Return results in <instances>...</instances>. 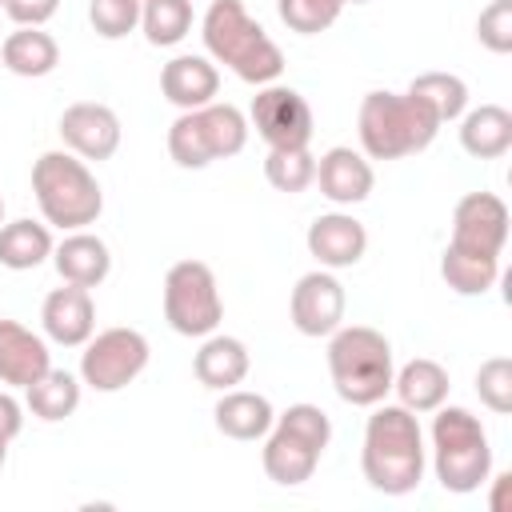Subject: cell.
I'll return each instance as SVG.
<instances>
[{
  "mask_svg": "<svg viewBox=\"0 0 512 512\" xmlns=\"http://www.w3.org/2000/svg\"><path fill=\"white\" fill-rule=\"evenodd\" d=\"M424 432L416 412L404 404H372V416L364 424V448H360V468L364 480L384 492V496H408L424 480Z\"/></svg>",
  "mask_w": 512,
  "mask_h": 512,
  "instance_id": "6da1fadb",
  "label": "cell"
},
{
  "mask_svg": "<svg viewBox=\"0 0 512 512\" xmlns=\"http://www.w3.org/2000/svg\"><path fill=\"white\" fill-rule=\"evenodd\" d=\"M204 48L216 64H228L244 84H272L284 72V52L276 40L260 28V20L248 16L244 0H212L200 20Z\"/></svg>",
  "mask_w": 512,
  "mask_h": 512,
  "instance_id": "7a4b0ae2",
  "label": "cell"
},
{
  "mask_svg": "<svg viewBox=\"0 0 512 512\" xmlns=\"http://www.w3.org/2000/svg\"><path fill=\"white\" fill-rule=\"evenodd\" d=\"M328 372L332 388L344 404L372 408L392 392V344L384 332L368 324H340L328 340Z\"/></svg>",
  "mask_w": 512,
  "mask_h": 512,
  "instance_id": "3957f363",
  "label": "cell"
},
{
  "mask_svg": "<svg viewBox=\"0 0 512 512\" xmlns=\"http://www.w3.org/2000/svg\"><path fill=\"white\" fill-rule=\"evenodd\" d=\"M444 124L408 92H368L360 100L356 132L368 160H400L424 152Z\"/></svg>",
  "mask_w": 512,
  "mask_h": 512,
  "instance_id": "277c9868",
  "label": "cell"
},
{
  "mask_svg": "<svg viewBox=\"0 0 512 512\" xmlns=\"http://www.w3.org/2000/svg\"><path fill=\"white\" fill-rule=\"evenodd\" d=\"M32 196L40 204L44 224L76 232L96 224V216L104 212V192L88 168V160H80L76 152H44L32 164Z\"/></svg>",
  "mask_w": 512,
  "mask_h": 512,
  "instance_id": "5b68a950",
  "label": "cell"
},
{
  "mask_svg": "<svg viewBox=\"0 0 512 512\" xmlns=\"http://www.w3.org/2000/svg\"><path fill=\"white\" fill-rule=\"evenodd\" d=\"M432 468L444 492L468 496L492 480V444L468 408H436L432 416Z\"/></svg>",
  "mask_w": 512,
  "mask_h": 512,
  "instance_id": "8992f818",
  "label": "cell"
},
{
  "mask_svg": "<svg viewBox=\"0 0 512 512\" xmlns=\"http://www.w3.org/2000/svg\"><path fill=\"white\" fill-rule=\"evenodd\" d=\"M248 144V120L232 104H204L192 112H180L168 128V156L180 168H208L212 160H228L244 152Z\"/></svg>",
  "mask_w": 512,
  "mask_h": 512,
  "instance_id": "52a82bcc",
  "label": "cell"
},
{
  "mask_svg": "<svg viewBox=\"0 0 512 512\" xmlns=\"http://www.w3.org/2000/svg\"><path fill=\"white\" fill-rule=\"evenodd\" d=\"M164 320L180 336H208L224 320L216 276L204 260H176L164 276Z\"/></svg>",
  "mask_w": 512,
  "mask_h": 512,
  "instance_id": "ba28073f",
  "label": "cell"
},
{
  "mask_svg": "<svg viewBox=\"0 0 512 512\" xmlns=\"http://www.w3.org/2000/svg\"><path fill=\"white\" fill-rule=\"evenodd\" d=\"M148 340L136 328H104L80 352V384L92 392H120L148 368Z\"/></svg>",
  "mask_w": 512,
  "mask_h": 512,
  "instance_id": "9c48e42d",
  "label": "cell"
},
{
  "mask_svg": "<svg viewBox=\"0 0 512 512\" xmlns=\"http://www.w3.org/2000/svg\"><path fill=\"white\" fill-rule=\"evenodd\" d=\"M248 120L268 148H308L312 140V108L288 84H264L252 96Z\"/></svg>",
  "mask_w": 512,
  "mask_h": 512,
  "instance_id": "30bf717a",
  "label": "cell"
},
{
  "mask_svg": "<svg viewBox=\"0 0 512 512\" xmlns=\"http://www.w3.org/2000/svg\"><path fill=\"white\" fill-rule=\"evenodd\" d=\"M344 308H348V296H344V284L332 276V268L304 272L288 296V316L300 336H332L344 324Z\"/></svg>",
  "mask_w": 512,
  "mask_h": 512,
  "instance_id": "8fae6325",
  "label": "cell"
},
{
  "mask_svg": "<svg viewBox=\"0 0 512 512\" xmlns=\"http://www.w3.org/2000/svg\"><path fill=\"white\" fill-rule=\"evenodd\" d=\"M60 140L68 152H76L80 160H112L120 148V116L108 104L96 100H76L60 112Z\"/></svg>",
  "mask_w": 512,
  "mask_h": 512,
  "instance_id": "7c38bea8",
  "label": "cell"
},
{
  "mask_svg": "<svg viewBox=\"0 0 512 512\" xmlns=\"http://www.w3.org/2000/svg\"><path fill=\"white\" fill-rule=\"evenodd\" d=\"M452 244L500 256L508 244V204L496 192H468L452 212Z\"/></svg>",
  "mask_w": 512,
  "mask_h": 512,
  "instance_id": "4fadbf2b",
  "label": "cell"
},
{
  "mask_svg": "<svg viewBox=\"0 0 512 512\" xmlns=\"http://www.w3.org/2000/svg\"><path fill=\"white\" fill-rule=\"evenodd\" d=\"M40 324H44V336H48L52 344L84 348V344H88V336L96 332V304H92V288H80V284L52 288V292L44 296Z\"/></svg>",
  "mask_w": 512,
  "mask_h": 512,
  "instance_id": "5bb4252c",
  "label": "cell"
},
{
  "mask_svg": "<svg viewBox=\"0 0 512 512\" xmlns=\"http://www.w3.org/2000/svg\"><path fill=\"white\" fill-rule=\"evenodd\" d=\"M304 244L320 268H352L368 252V232L352 212H324L308 224Z\"/></svg>",
  "mask_w": 512,
  "mask_h": 512,
  "instance_id": "9a60e30c",
  "label": "cell"
},
{
  "mask_svg": "<svg viewBox=\"0 0 512 512\" xmlns=\"http://www.w3.org/2000/svg\"><path fill=\"white\" fill-rule=\"evenodd\" d=\"M312 184H320V196H328L332 204L352 208V204L368 200L376 176H372V164H368L364 152H356L348 144H336L316 160V180Z\"/></svg>",
  "mask_w": 512,
  "mask_h": 512,
  "instance_id": "2e32d148",
  "label": "cell"
},
{
  "mask_svg": "<svg viewBox=\"0 0 512 512\" xmlns=\"http://www.w3.org/2000/svg\"><path fill=\"white\" fill-rule=\"evenodd\" d=\"M48 368H52L48 344H44L32 328H24L20 320L0 316V384L28 388V384L40 380Z\"/></svg>",
  "mask_w": 512,
  "mask_h": 512,
  "instance_id": "e0dca14e",
  "label": "cell"
},
{
  "mask_svg": "<svg viewBox=\"0 0 512 512\" xmlns=\"http://www.w3.org/2000/svg\"><path fill=\"white\" fill-rule=\"evenodd\" d=\"M320 456H324V452H320L308 436H300V432H292V428H284V424H272L260 460H264V472H268L272 484L296 488V484L312 480Z\"/></svg>",
  "mask_w": 512,
  "mask_h": 512,
  "instance_id": "ac0fdd59",
  "label": "cell"
},
{
  "mask_svg": "<svg viewBox=\"0 0 512 512\" xmlns=\"http://www.w3.org/2000/svg\"><path fill=\"white\" fill-rule=\"evenodd\" d=\"M160 92L180 112H192V108H204V104L216 100L220 72H216V64L208 56H172L160 68Z\"/></svg>",
  "mask_w": 512,
  "mask_h": 512,
  "instance_id": "d6986e66",
  "label": "cell"
},
{
  "mask_svg": "<svg viewBox=\"0 0 512 512\" xmlns=\"http://www.w3.org/2000/svg\"><path fill=\"white\" fill-rule=\"evenodd\" d=\"M52 264H56V272H60L64 284L96 288V284H104L108 272H112V252H108V244H104L100 236L76 228V232H68V236L52 248Z\"/></svg>",
  "mask_w": 512,
  "mask_h": 512,
  "instance_id": "ffe728a7",
  "label": "cell"
},
{
  "mask_svg": "<svg viewBox=\"0 0 512 512\" xmlns=\"http://www.w3.org/2000/svg\"><path fill=\"white\" fill-rule=\"evenodd\" d=\"M248 368H252V356H248L244 340H236V336H216V332H208L204 344H200V352L192 356L196 380H200L204 388H212V392L236 388V384L248 376Z\"/></svg>",
  "mask_w": 512,
  "mask_h": 512,
  "instance_id": "44dd1931",
  "label": "cell"
},
{
  "mask_svg": "<svg viewBox=\"0 0 512 512\" xmlns=\"http://www.w3.org/2000/svg\"><path fill=\"white\" fill-rule=\"evenodd\" d=\"M216 428L228 436V440H260L268 436V428L276 424V412L268 404V396L260 392H244V388H228L220 400H216Z\"/></svg>",
  "mask_w": 512,
  "mask_h": 512,
  "instance_id": "7402d4cb",
  "label": "cell"
},
{
  "mask_svg": "<svg viewBox=\"0 0 512 512\" xmlns=\"http://www.w3.org/2000/svg\"><path fill=\"white\" fill-rule=\"evenodd\" d=\"M460 148L476 160H500L512 148V112L500 104H480L460 116Z\"/></svg>",
  "mask_w": 512,
  "mask_h": 512,
  "instance_id": "603a6c76",
  "label": "cell"
},
{
  "mask_svg": "<svg viewBox=\"0 0 512 512\" xmlns=\"http://www.w3.org/2000/svg\"><path fill=\"white\" fill-rule=\"evenodd\" d=\"M448 368L444 364H436V360H428V356H416V360H408L396 376H392V392L400 396V404L408 408V412H436L444 400H448Z\"/></svg>",
  "mask_w": 512,
  "mask_h": 512,
  "instance_id": "cb8c5ba5",
  "label": "cell"
},
{
  "mask_svg": "<svg viewBox=\"0 0 512 512\" xmlns=\"http://www.w3.org/2000/svg\"><path fill=\"white\" fill-rule=\"evenodd\" d=\"M0 60L12 76H48L56 64H60V44L44 32V28H16L4 36L0 44Z\"/></svg>",
  "mask_w": 512,
  "mask_h": 512,
  "instance_id": "d4e9b609",
  "label": "cell"
},
{
  "mask_svg": "<svg viewBox=\"0 0 512 512\" xmlns=\"http://www.w3.org/2000/svg\"><path fill=\"white\" fill-rule=\"evenodd\" d=\"M440 276L456 296H484L500 280V256L472 252L460 244H448L440 256Z\"/></svg>",
  "mask_w": 512,
  "mask_h": 512,
  "instance_id": "484cf974",
  "label": "cell"
},
{
  "mask_svg": "<svg viewBox=\"0 0 512 512\" xmlns=\"http://www.w3.org/2000/svg\"><path fill=\"white\" fill-rule=\"evenodd\" d=\"M52 232L48 224L40 220H12V224H0V264L12 268V272H32L40 268L48 256H52Z\"/></svg>",
  "mask_w": 512,
  "mask_h": 512,
  "instance_id": "4316f807",
  "label": "cell"
},
{
  "mask_svg": "<svg viewBox=\"0 0 512 512\" xmlns=\"http://www.w3.org/2000/svg\"><path fill=\"white\" fill-rule=\"evenodd\" d=\"M28 408L32 416L56 424V420H68L76 408H80V380L64 368H48L40 380H32L28 388Z\"/></svg>",
  "mask_w": 512,
  "mask_h": 512,
  "instance_id": "83f0119b",
  "label": "cell"
},
{
  "mask_svg": "<svg viewBox=\"0 0 512 512\" xmlns=\"http://www.w3.org/2000/svg\"><path fill=\"white\" fill-rule=\"evenodd\" d=\"M408 96H416L440 124L460 120L468 112V84L452 72H424L408 84Z\"/></svg>",
  "mask_w": 512,
  "mask_h": 512,
  "instance_id": "f1b7e54d",
  "label": "cell"
},
{
  "mask_svg": "<svg viewBox=\"0 0 512 512\" xmlns=\"http://www.w3.org/2000/svg\"><path fill=\"white\" fill-rule=\"evenodd\" d=\"M140 28L156 48L180 44L192 32V0H140Z\"/></svg>",
  "mask_w": 512,
  "mask_h": 512,
  "instance_id": "f546056e",
  "label": "cell"
},
{
  "mask_svg": "<svg viewBox=\"0 0 512 512\" xmlns=\"http://www.w3.org/2000/svg\"><path fill=\"white\" fill-rule=\"evenodd\" d=\"M264 176L276 192H304L316 180V156L308 148H268Z\"/></svg>",
  "mask_w": 512,
  "mask_h": 512,
  "instance_id": "4dcf8cb0",
  "label": "cell"
},
{
  "mask_svg": "<svg viewBox=\"0 0 512 512\" xmlns=\"http://www.w3.org/2000/svg\"><path fill=\"white\" fill-rule=\"evenodd\" d=\"M280 8V20L300 32V36H316V32H328L340 12H344V0H276Z\"/></svg>",
  "mask_w": 512,
  "mask_h": 512,
  "instance_id": "1f68e13d",
  "label": "cell"
},
{
  "mask_svg": "<svg viewBox=\"0 0 512 512\" xmlns=\"http://www.w3.org/2000/svg\"><path fill=\"white\" fill-rule=\"evenodd\" d=\"M476 396L496 416L512 412V360L508 356H492V360H484L476 368Z\"/></svg>",
  "mask_w": 512,
  "mask_h": 512,
  "instance_id": "d6a6232c",
  "label": "cell"
},
{
  "mask_svg": "<svg viewBox=\"0 0 512 512\" xmlns=\"http://www.w3.org/2000/svg\"><path fill=\"white\" fill-rule=\"evenodd\" d=\"M88 24L104 40H120L140 24V0H92Z\"/></svg>",
  "mask_w": 512,
  "mask_h": 512,
  "instance_id": "836d02e7",
  "label": "cell"
},
{
  "mask_svg": "<svg viewBox=\"0 0 512 512\" xmlns=\"http://www.w3.org/2000/svg\"><path fill=\"white\" fill-rule=\"evenodd\" d=\"M476 40H480L488 52H496V56L512 52V0H492V4L480 12V20H476Z\"/></svg>",
  "mask_w": 512,
  "mask_h": 512,
  "instance_id": "e575fe53",
  "label": "cell"
},
{
  "mask_svg": "<svg viewBox=\"0 0 512 512\" xmlns=\"http://www.w3.org/2000/svg\"><path fill=\"white\" fill-rule=\"evenodd\" d=\"M0 8L16 28H44L56 16L60 0H0Z\"/></svg>",
  "mask_w": 512,
  "mask_h": 512,
  "instance_id": "d590c367",
  "label": "cell"
},
{
  "mask_svg": "<svg viewBox=\"0 0 512 512\" xmlns=\"http://www.w3.org/2000/svg\"><path fill=\"white\" fill-rule=\"evenodd\" d=\"M20 428H24V408H20V400L8 396V392H0V436L12 440V436H20Z\"/></svg>",
  "mask_w": 512,
  "mask_h": 512,
  "instance_id": "8d00e7d4",
  "label": "cell"
},
{
  "mask_svg": "<svg viewBox=\"0 0 512 512\" xmlns=\"http://www.w3.org/2000/svg\"><path fill=\"white\" fill-rule=\"evenodd\" d=\"M508 484H512V476L500 472V476H496V488H492V500H488L492 512H504V508H508Z\"/></svg>",
  "mask_w": 512,
  "mask_h": 512,
  "instance_id": "74e56055",
  "label": "cell"
},
{
  "mask_svg": "<svg viewBox=\"0 0 512 512\" xmlns=\"http://www.w3.org/2000/svg\"><path fill=\"white\" fill-rule=\"evenodd\" d=\"M4 460H8V440L0 436V468H4Z\"/></svg>",
  "mask_w": 512,
  "mask_h": 512,
  "instance_id": "f35d334b",
  "label": "cell"
},
{
  "mask_svg": "<svg viewBox=\"0 0 512 512\" xmlns=\"http://www.w3.org/2000/svg\"><path fill=\"white\" fill-rule=\"evenodd\" d=\"M344 4H368V0H344Z\"/></svg>",
  "mask_w": 512,
  "mask_h": 512,
  "instance_id": "ab89813d",
  "label": "cell"
},
{
  "mask_svg": "<svg viewBox=\"0 0 512 512\" xmlns=\"http://www.w3.org/2000/svg\"><path fill=\"white\" fill-rule=\"evenodd\" d=\"M0 224H4V200H0Z\"/></svg>",
  "mask_w": 512,
  "mask_h": 512,
  "instance_id": "60d3db41",
  "label": "cell"
}]
</instances>
